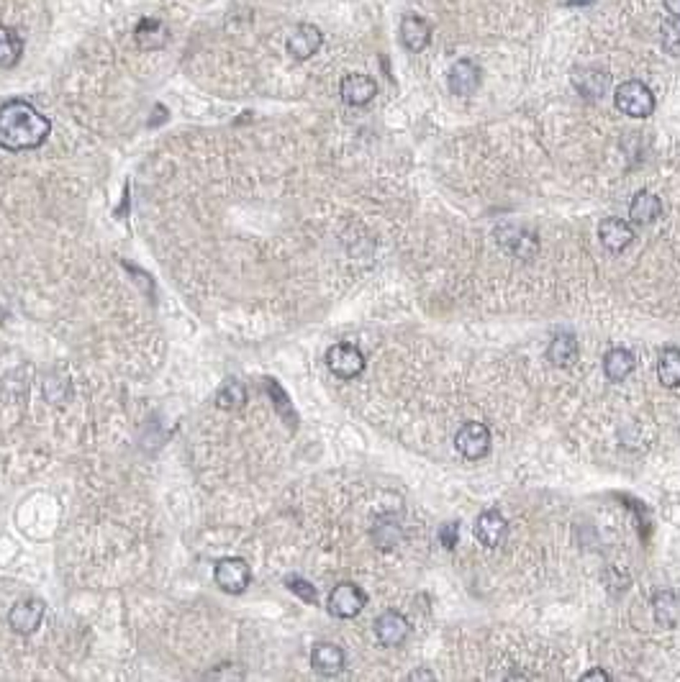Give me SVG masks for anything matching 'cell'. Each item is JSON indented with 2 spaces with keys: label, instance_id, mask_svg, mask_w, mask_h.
I'll use <instances>...</instances> for the list:
<instances>
[{
  "label": "cell",
  "instance_id": "obj_16",
  "mask_svg": "<svg viewBox=\"0 0 680 682\" xmlns=\"http://www.w3.org/2000/svg\"><path fill=\"white\" fill-rule=\"evenodd\" d=\"M630 216L637 226H649L663 216V200L649 190H639L630 203Z\"/></svg>",
  "mask_w": 680,
  "mask_h": 682
},
{
  "label": "cell",
  "instance_id": "obj_13",
  "mask_svg": "<svg viewBox=\"0 0 680 682\" xmlns=\"http://www.w3.org/2000/svg\"><path fill=\"white\" fill-rule=\"evenodd\" d=\"M447 85L455 95H473L480 85V69L467 59H458L447 72Z\"/></svg>",
  "mask_w": 680,
  "mask_h": 682
},
{
  "label": "cell",
  "instance_id": "obj_32",
  "mask_svg": "<svg viewBox=\"0 0 680 682\" xmlns=\"http://www.w3.org/2000/svg\"><path fill=\"white\" fill-rule=\"evenodd\" d=\"M665 8L670 11V16L680 18V0H663Z\"/></svg>",
  "mask_w": 680,
  "mask_h": 682
},
{
  "label": "cell",
  "instance_id": "obj_9",
  "mask_svg": "<svg viewBox=\"0 0 680 682\" xmlns=\"http://www.w3.org/2000/svg\"><path fill=\"white\" fill-rule=\"evenodd\" d=\"M41 618H44V600L29 598L23 600V603H16V605L11 608L8 623H11L14 632L26 636V633H34L36 629H39Z\"/></svg>",
  "mask_w": 680,
  "mask_h": 682
},
{
  "label": "cell",
  "instance_id": "obj_4",
  "mask_svg": "<svg viewBox=\"0 0 680 682\" xmlns=\"http://www.w3.org/2000/svg\"><path fill=\"white\" fill-rule=\"evenodd\" d=\"M213 580L229 596L244 593L252 583V569L241 559V557H223L213 567Z\"/></svg>",
  "mask_w": 680,
  "mask_h": 682
},
{
  "label": "cell",
  "instance_id": "obj_28",
  "mask_svg": "<svg viewBox=\"0 0 680 682\" xmlns=\"http://www.w3.org/2000/svg\"><path fill=\"white\" fill-rule=\"evenodd\" d=\"M286 585H288V590H293L298 598L306 600V603H311V605H316L319 596H316V587L308 583V580L298 577V575H288V577H286Z\"/></svg>",
  "mask_w": 680,
  "mask_h": 682
},
{
  "label": "cell",
  "instance_id": "obj_5",
  "mask_svg": "<svg viewBox=\"0 0 680 682\" xmlns=\"http://www.w3.org/2000/svg\"><path fill=\"white\" fill-rule=\"evenodd\" d=\"M365 605H367V593L355 583L334 585V590L329 593V600H326V608L334 618L359 616Z\"/></svg>",
  "mask_w": 680,
  "mask_h": 682
},
{
  "label": "cell",
  "instance_id": "obj_25",
  "mask_svg": "<svg viewBox=\"0 0 680 682\" xmlns=\"http://www.w3.org/2000/svg\"><path fill=\"white\" fill-rule=\"evenodd\" d=\"M247 403V390L239 380H226V383L219 387V396H216V405L223 408V411H237Z\"/></svg>",
  "mask_w": 680,
  "mask_h": 682
},
{
  "label": "cell",
  "instance_id": "obj_21",
  "mask_svg": "<svg viewBox=\"0 0 680 682\" xmlns=\"http://www.w3.org/2000/svg\"><path fill=\"white\" fill-rule=\"evenodd\" d=\"M634 367H637V359H634V354L630 350H609L606 351V357H603V375L612 380V383H621V380H627L631 372H634Z\"/></svg>",
  "mask_w": 680,
  "mask_h": 682
},
{
  "label": "cell",
  "instance_id": "obj_22",
  "mask_svg": "<svg viewBox=\"0 0 680 682\" xmlns=\"http://www.w3.org/2000/svg\"><path fill=\"white\" fill-rule=\"evenodd\" d=\"M134 39L141 50H159V47L168 44V29H165V23L157 21V18H141V21L136 23Z\"/></svg>",
  "mask_w": 680,
  "mask_h": 682
},
{
  "label": "cell",
  "instance_id": "obj_26",
  "mask_svg": "<svg viewBox=\"0 0 680 682\" xmlns=\"http://www.w3.org/2000/svg\"><path fill=\"white\" fill-rule=\"evenodd\" d=\"M660 41H663V50L673 57H680V18H667L663 21V29H660Z\"/></svg>",
  "mask_w": 680,
  "mask_h": 682
},
{
  "label": "cell",
  "instance_id": "obj_17",
  "mask_svg": "<svg viewBox=\"0 0 680 682\" xmlns=\"http://www.w3.org/2000/svg\"><path fill=\"white\" fill-rule=\"evenodd\" d=\"M401 41L408 51H424L431 41V26L422 16L408 14L401 21Z\"/></svg>",
  "mask_w": 680,
  "mask_h": 682
},
{
  "label": "cell",
  "instance_id": "obj_27",
  "mask_svg": "<svg viewBox=\"0 0 680 682\" xmlns=\"http://www.w3.org/2000/svg\"><path fill=\"white\" fill-rule=\"evenodd\" d=\"M373 539L380 550H393L401 541V529H398V523H377Z\"/></svg>",
  "mask_w": 680,
  "mask_h": 682
},
{
  "label": "cell",
  "instance_id": "obj_14",
  "mask_svg": "<svg viewBox=\"0 0 680 682\" xmlns=\"http://www.w3.org/2000/svg\"><path fill=\"white\" fill-rule=\"evenodd\" d=\"M495 236H498V241L503 244V250H509L513 257H521V259L534 257V254H537V247H539L537 236L531 232H527V229H498Z\"/></svg>",
  "mask_w": 680,
  "mask_h": 682
},
{
  "label": "cell",
  "instance_id": "obj_7",
  "mask_svg": "<svg viewBox=\"0 0 680 682\" xmlns=\"http://www.w3.org/2000/svg\"><path fill=\"white\" fill-rule=\"evenodd\" d=\"M375 636L383 647H403L411 636V623L403 614L398 611H385L375 618Z\"/></svg>",
  "mask_w": 680,
  "mask_h": 682
},
{
  "label": "cell",
  "instance_id": "obj_11",
  "mask_svg": "<svg viewBox=\"0 0 680 682\" xmlns=\"http://www.w3.org/2000/svg\"><path fill=\"white\" fill-rule=\"evenodd\" d=\"M323 44V33L319 26L313 23H301L295 26V32L288 36V51L295 57V59H308L313 57L316 51L322 50Z\"/></svg>",
  "mask_w": 680,
  "mask_h": 682
},
{
  "label": "cell",
  "instance_id": "obj_19",
  "mask_svg": "<svg viewBox=\"0 0 680 682\" xmlns=\"http://www.w3.org/2000/svg\"><path fill=\"white\" fill-rule=\"evenodd\" d=\"M609 83H612L609 72H601V69H595V67L580 69L578 75H576V87H578L580 95L588 100L603 98L606 90H609Z\"/></svg>",
  "mask_w": 680,
  "mask_h": 682
},
{
  "label": "cell",
  "instance_id": "obj_33",
  "mask_svg": "<svg viewBox=\"0 0 680 682\" xmlns=\"http://www.w3.org/2000/svg\"><path fill=\"white\" fill-rule=\"evenodd\" d=\"M408 680H434V675H431V672H424V669H422V672H413V675H411Z\"/></svg>",
  "mask_w": 680,
  "mask_h": 682
},
{
  "label": "cell",
  "instance_id": "obj_20",
  "mask_svg": "<svg viewBox=\"0 0 680 682\" xmlns=\"http://www.w3.org/2000/svg\"><path fill=\"white\" fill-rule=\"evenodd\" d=\"M652 614L655 621L665 629H675L680 623V596L673 590H663L652 600Z\"/></svg>",
  "mask_w": 680,
  "mask_h": 682
},
{
  "label": "cell",
  "instance_id": "obj_8",
  "mask_svg": "<svg viewBox=\"0 0 680 682\" xmlns=\"http://www.w3.org/2000/svg\"><path fill=\"white\" fill-rule=\"evenodd\" d=\"M476 539L485 547V550H495V547H501L503 541H506V536H509V523H506V518L501 511H483L476 521Z\"/></svg>",
  "mask_w": 680,
  "mask_h": 682
},
{
  "label": "cell",
  "instance_id": "obj_30",
  "mask_svg": "<svg viewBox=\"0 0 680 682\" xmlns=\"http://www.w3.org/2000/svg\"><path fill=\"white\" fill-rule=\"evenodd\" d=\"M265 387H267V393H270V396H275V405L280 408V414H286V411H288V414H290L288 396H286V393L280 390V385L275 383L272 377H267V380H265Z\"/></svg>",
  "mask_w": 680,
  "mask_h": 682
},
{
  "label": "cell",
  "instance_id": "obj_2",
  "mask_svg": "<svg viewBox=\"0 0 680 682\" xmlns=\"http://www.w3.org/2000/svg\"><path fill=\"white\" fill-rule=\"evenodd\" d=\"M613 103L621 114L631 118H647L655 111V95L642 80H627L616 87Z\"/></svg>",
  "mask_w": 680,
  "mask_h": 682
},
{
  "label": "cell",
  "instance_id": "obj_31",
  "mask_svg": "<svg viewBox=\"0 0 680 682\" xmlns=\"http://www.w3.org/2000/svg\"><path fill=\"white\" fill-rule=\"evenodd\" d=\"M580 680H583V682H588V680H603V682H609V680H612V677H609V675H606V672H603V669H591V672H585V675H583V677H580Z\"/></svg>",
  "mask_w": 680,
  "mask_h": 682
},
{
  "label": "cell",
  "instance_id": "obj_29",
  "mask_svg": "<svg viewBox=\"0 0 680 682\" xmlns=\"http://www.w3.org/2000/svg\"><path fill=\"white\" fill-rule=\"evenodd\" d=\"M437 536H440V541H442L444 550H455L459 539V523H455V521H447V523L440 526Z\"/></svg>",
  "mask_w": 680,
  "mask_h": 682
},
{
  "label": "cell",
  "instance_id": "obj_24",
  "mask_svg": "<svg viewBox=\"0 0 680 682\" xmlns=\"http://www.w3.org/2000/svg\"><path fill=\"white\" fill-rule=\"evenodd\" d=\"M23 44L18 39V33L14 29L0 26V67H14L21 59Z\"/></svg>",
  "mask_w": 680,
  "mask_h": 682
},
{
  "label": "cell",
  "instance_id": "obj_10",
  "mask_svg": "<svg viewBox=\"0 0 680 682\" xmlns=\"http://www.w3.org/2000/svg\"><path fill=\"white\" fill-rule=\"evenodd\" d=\"M341 100L347 103V105H355V108H362V105H367L370 100L377 95V83H375L373 77H367V75H347L344 80H341Z\"/></svg>",
  "mask_w": 680,
  "mask_h": 682
},
{
  "label": "cell",
  "instance_id": "obj_18",
  "mask_svg": "<svg viewBox=\"0 0 680 682\" xmlns=\"http://www.w3.org/2000/svg\"><path fill=\"white\" fill-rule=\"evenodd\" d=\"M580 357V344L576 339V333L562 332L558 333L552 341H549V350H547V359L555 367H570L578 362Z\"/></svg>",
  "mask_w": 680,
  "mask_h": 682
},
{
  "label": "cell",
  "instance_id": "obj_6",
  "mask_svg": "<svg viewBox=\"0 0 680 682\" xmlns=\"http://www.w3.org/2000/svg\"><path fill=\"white\" fill-rule=\"evenodd\" d=\"M455 447L470 462H477V459L488 457V451H491V432H488V426L477 423V421H467L455 433Z\"/></svg>",
  "mask_w": 680,
  "mask_h": 682
},
{
  "label": "cell",
  "instance_id": "obj_15",
  "mask_svg": "<svg viewBox=\"0 0 680 682\" xmlns=\"http://www.w3.org/2000/svg\"><path fill=\"white\" fill-rule=\"evenodd\" d=\"M344 662H347V657H344V651L337 644H316L313 651H311V667L319 675H323V677L340 675L341 669H344Z\"/></svg>",
  "mask_w": 680,
  "mask_h": 682
},
{
  "label": "cell",
  "instance_id": "obj_1",
  "mask_svg": "<svg viewBox=\"0 0 680 682\" xmlns=\"http://www.w3.org/2000/svg\"><path fill=\"white\" fill-rule=\"evenodd\" d=\"M51 132L50 118L41 116L26 100H8L0 105V150L29 151L41 147Z\"/></svg>",
  "mask_w": 680,
  "mask_h": 682
},
{
  "label": "cell",
  "instance_id": "obj_3",
  "mask_svg": "<svg viewBox=\"0 0 680 682\" xmlns=\"http://www.w3.org/2000/svg\"><path fill=\"white\" fill-rule=\"evenodd\" d=\"M326 367L340 380H355L365 369V354L355 344L340 341V344H334V347L326 350Z\"/></svg>",
  "mask_w": 680,
  "mask_h": 682
},
{
  "label": "cell",
  "instance_id": "obj_23",
  "mask_svg": "<svg viewBox=\"0 0 680 682\" xmlns=\"http://www.w3.org/2000/svg\"><path fill=\"white\" fill-rule=\"evenodd\" d=\"M657 377L665 387H680V350L665 347L657 359Z\"/></svg>",
  "mask_w": 680,
  "mask_h": 682
},
{
  "label": "cell",
  "instance_id": "obj_34",
  "mask_svg": "<svg viewBox=\"0 0 680 682\" xmlns=\"http://www.w3.org/2000/svg\"><path fill=\"white\" fill-rule=\"evenodd\" d=\"M570 5H588V0H570Z\"/></svg>",
  "mask_w": 680,
  "mask_h": 682
},
{
  "label": "cell",
  "instance_id": "obj_12",
  "mask_svg": "<svg viewBox=\"0 0 680 682\" xmlns=\"http://www.w3.org/2000/svg\"><path fill=\"white\" fill-rule=\"evenodd\" d=\"M598 239L609 251H624L634 241V229L624 218H603L598 226Z\"/></svg>",
  "mask_w": 680,
  "mask_h": 682
}]
</instances>
